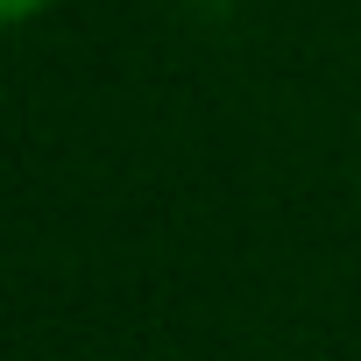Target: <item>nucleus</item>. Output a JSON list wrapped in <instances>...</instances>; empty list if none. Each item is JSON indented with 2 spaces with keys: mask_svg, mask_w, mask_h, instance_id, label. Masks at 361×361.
I'll list each match as a JSON object with an SVG mask.
<instances>
[{
  "mask_svg": "<svg viewBox=\"0 0 361 361\" xmlns=\"http://www.w3.org/2000/svg\"><path fill=\"white\" fill-rule=\"evenodd\" d=\"M50 8H57V0H0V29H22V22H36Z\"/></svg>",
  "mask_w": 361,
  "mask_h": 361,
  "instance_id": "nucleus-1",
  "label": "nucleus"
}]
</instances>
